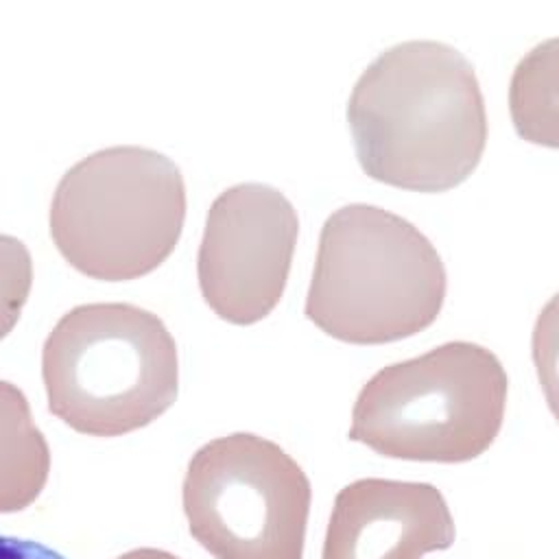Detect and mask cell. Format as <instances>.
<instances>
[{"mask_svg": "<svg viewBox=\"0 0 559 559\" xmlns=\"http://www.w3.org/2000/svg\"><path fill=\"white\" fill-rule=\"evenodd\" d=\"M293 201L264 181L221 190L205 218L197 273L205 301L234 323L264 317L282 297L297 242Z\"/></svg>", "mask_w": 559, "mask_h": 559, "instance_id": "52a82bcc", "label": "cell"}, {"mask_svg": "<svg viewBox=\"0 0 559 559\" xmlns=\"http://www.w3.org/2000/svg\"><path fill=\"white\" fill-rule=\"evenodd\" d=\"M0 559H66V557L33 539L0 537Z\"/></svg>", "mask_w": 559, "mask_h": 559, "instance_id": "4fadbf2b", "label": "cell"}, {"mask_svg": "<svg viewBox=\"0 0 559 559\" xmlns=\"http://www.w3.org/2000/svg\"><path fill=\"white\" fill-rule=\"evenodd\" d=\"M509 109L520 135L559 146V35L528 48L509 79Z\"/></svg>", "mask_w": 559, "mask_h": 559, "instance_id": "30bf717a", "label": "cell"}, {"mask_svg": "<svg viewBox=\"0 0 559 559\" xmlns=\"http://www.w3.org/2000/svg\"><path fill=\"white\" fill-rule=\"evenodd\" d=\"M531 343L548 408L559 421V290L552 293L539 308Z\"/></svg>", "mask_w": 559, "mask_h": 559, "instance_id": "7c38bea8", "label": "cell"}, {"mask_svg": "<svg viewBox=\"0 0 559 559\" xmlns=\"http://www.w3.org/2000/svg\"><path fill=\"white\" fill-rule=\"evenodd\" d=\"M48 408L70 428L116 437L157 419L177 397L179 354L166 323L129 301L63 312L41 349Z\"/></svg>", "mask_w": 559, "mask_h": 559, "instance_id": "3957f363", "label": "cell"}, {"mask_svg": "<svg viewBox=\"0 0 559 559\" xmlns=\"http://www.w3.org/2000/svg\"><path fill=\"white\" fill-rule=\"evenodd\" d=\"M50 472V448L24 391L0 378V513L37 500Z\"/></svg>", "mask_w": 559, "mask_h": 559, "instance_id": "9c48e42d", "label": "cell"}, {"mask_svg": "<svg viewBox=\"0 0 559 559\" xmlns=\"http://www.w3.org/2000/svg\"><path fill=\"white\" fill-rule=\"evenodd\" d=\"M347 120L362 168L386 183L443 190L465 179L487 140L472 61L441 39H404L358 74Z\"/></svg>", "mask_w": 559, "mask_h": 559, "instance_id": "6da1fadb", "label": "cell"}, {"mask_svg": "<svg viewBox=\"0 0 559 559\" xmlns=\"http://www.w3.org/2000/svg\"><path fill=\"white\" fill-rule=\"evenodd\" d=\"M445 288L443 258L413 221L354 201L323 221L306 314L336 338L382 343L426 328Z\"/></svg>", "mask_w": 559, "mask_h": 559, "instance_id": "7a4b0ae2", "label": "cell"}, {"mask_svg": "<svg viewBox=\"0 0 559 559\" xmlns=\"http://www.w3.org/2000/svg\"><path fill=\"white\" fill-rule=\"evenodd\" d=\"M310 500L304 467L255 432L203 443L181 487L188 531L214 559H301Z\"/></svg>", "mask_w": 559, "mask_h": 559, "instance_id": "8992f818", "label": "cell"}, {"mask_svg": "<svg viewBox=\"0 0 559 559\" xmlns=\"http://www.w3.org/2000/svg\"><path fill=\"white\" fill-rule=\"evenodd\" d=\"M33 284V258L24 240L0 234V338L17 323Z\"/></svg>", "mask_w": 559, "mask_h": 559, "instance_id": "8fae6325", "label": "cell"}, {"mask_svg": "<svg viewBox=\"0 0 559 559\" xmlns=\"http://www.w3.org/2000/svg\"><path fill=\"white\" fill-rule=\"evenodd\" d=\"M116 559H179V557L162 548H133L118 555Z\"/></svg>", "mask_w": 559, "mask_h": 559, "instance_id": "5bb4252c", "label": "cell"}, {"mask_svg": "<svg viewBox=\"0 0 559 559\" xmlns=\"http://www.w3.org/2000/svg\"><path fill=\"white\" fill-rule=\"evenodd\" d=\"M509 378L493 349L452 338L382 365L360 386L349 439L411 461L461 463L502 426Z\"/></svg>", "mask_w": 559, "mask_h": 559, "instance_id": "277c9868", "label": "cell"}, {"mask_svg": "<svg viewBox=\"0 0 559 559\" xmlns=\"http://www.w3.org/2000/svg\"><path fill=\"white\" fill-rule=\"evenodd\" d=\"M186 218L181 168L140 144H114L74 162L50 201V236L63 258L98 280L153 271Z\"/></svg>", "mask_w": 559, "mask_h": 559, "instance_id": "5b68a950", "label": "cell"}, {"mask_svg": "<svg viewBox=\"0 0 559 559\" xmlns=\"http://www.w3.org/2000/svg\"><path fill=\"white\" fill-rule=\"evenodd\" d=\"M454 537V518L432 483L365 476L334 496L321 559H421Z\"/></svg>", "mask_w": 559, "mask_h": 559, "instance_id": "ba28073f", "label": "cell"}]
</instances>
